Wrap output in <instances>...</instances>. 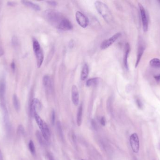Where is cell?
<instances>
[{"label":"cell","instance_id":"cell-28","mask_svg":"<svg viewBox=\"0 0 160 160\" xmlns=\"http://www.w3.org/2000/svg\"><path fill=\"white\" fill-rule=\"evenodd\" d=\"M100 123H101V125H103V126H104L105 125H106V120H105V117H103V116L101 117V119H100Z\"/></svg>","mask_w":160,"mask_h":160},{"label":"cell","instance_id":"cell-36","mask_svg":"<svg viewBox=\"0 0 160 160\" xmlns=\"http://www.w3.org/2000/svg\"><path fill=\"white\" fill-rule=\"evenodd\" d=\"M0 160H3V154H2V153H1V149H0Z\"/></svg>","mask_w":160,"mask_h":160},{"label":"cell","instance_id":"cell-24","mask_svg":"<svg viewBox=\"0 0 160 160\" xmlns=\"http://www.w3.org/2000/svg\"><path fill=\"white\" fill-rule=\"evenodd\" d=\"M17 133L19 135H23L25 134V129L23 125H20L18 126L17 128Z\"/></svg>","mask_w":160,"mask_h":160},{"label":"cell","instance_id":"cell-21","mask_svg":"<svg viewBox=\"0 0 160 160\" xmlns=\"http://www.w3.org/2000/svg\"><path fill=\"white\" fill-rule=\"evenodd\" d=\"M149 64L151 66L153 67L160 68V60L159 59L155 58L151 59L150 61Z\"/></svg>","mask_w":160,"mask_h":160},{"label":"cell","instance_id":"cell-17","mask_svg":"<svg viewBox=\"0 0 160 160\" xmlns=\"http://www.w3.org/2000/svg\"><path fill=\"white\" fill-rule=\"evenodd\" d=\"M83 104H81L79 106L77 114V124L78 126H80L81 125L82 122V117H83Z\"/></svg>","mask_w":160,"mask_h":160},{"label":"cell","instance_id":"cell-35","mask_svg":"<svg viewBox=\"0 0 160 160\" xmlns=\"http://www.w3.org/2000/svg\"><path fill=\"white\" fill-rule=\"evenodd\" d=\"M69 47H70V48H73V46H74V42L73 41V42H70L69 44Z\"/></svg>","mask_w":160,"mask_h":160},{"label":"cell","instance_id":"cell-19","mask_svg":"<svg viewBox=\"0 0 160 160\" xmlns=\"http://www.w3.org/2000/svg\"><path fill=\"white\" fill-rule=\"evenodd\" d=\"M13 103L14 108L17 111H19L20 109V104L19 100L18 99V97L15 94L13 95Z\"/></svg>","mask_w":160,"mask_h":160},{"label":"cell","instance_id":"cell-16","mask_svg":"<svg viewBox=\"0 0 160 160\" xmlns=\"http://www.w3.org/2000/svg\"><path fill=\"white\" fill-rule=\"evenodd\" d=\"M89 73V68L88 65L85 64L83 66L81 74V80L84 81L86 80Z\"/></svg>","mask_w":160,"mask_h":160},{"label":"cell","instance_id":"cell-18","mask_svg":"<svg viewBox=\"0 0 160 160\" xmlns=\"http://www.w3.org/2000/svg\"><path fill=\"white\" fill-rule=\"evenodd\" d=\"M99 82V78H90L87 81L86 86L88 87L95 86H97Z\"/></svg>","mask_w":160,"mask_h":160},{"label":"cell","instance_id":"cell-15","mask_svg":"<svg viewBox=\"0 0 160 160\" xmlns=\"http://www.w3.org/2000/svg\"><path fill=\"white\" fill-rule=\"evenodd\" d=\"M144 50L145 47L143 45H139V47L138 50L137 59H136V68H137V66H138L139 62L141 61V58L142 56L143 55Z\"/></svg>","mask_w":160,"mask_h":160},{"label":"cell","instance_id":"cell-25","mask_svg":"<svg viewBox=\"0 0 160 160\" xmlns=\"http://www.w3.org/2000/svg\"><path fill=\"white\" fill-rule=\"evenodd\" d=\"M36 136L37 139H38V141H39V142L41 144H43L44 143V141H43V137L42 136L41 134H40V133L38 132V131L37 132Z\"/></svg>","mask_w":160,"mask_h":160},{"label":"cell","instance_id":"cell-37","mask_svg":"<svg viewBox=\"0 0 160 160\" xmlns=\"http://www.w3.org/2000/svg\"></svg>","mask_w":160,"mask_h":160},{"label":"cell","instance_id":"cell-4","mask_svg":"<svg viewBox=\"0 0 160 160\" xmlns=\"http://www.w3.org/2000/svg\"><path fill=\"white\" fill-rule=\"evenodd\" d=\"M6 89L5 80L4 78H2L0 80V104L3 111L8 110L6 105Z\"/></svg>","mask_w":160,"mask_h":160},{"label":"cell","instance_id":"cell-5","mask_svg":"<svg viewBox=\"0 0 160 160\" xmlns=\"http://www.w3.org/2000/svg\"><path fill=\"white\" fill-rule=\"evenodd\" d=\"M75 18L78 24L81 27L83 28L88 26L89 21L88 18L85 15L83 14L81 12L78 11L75 13Z\"/></svg>","mask_w":160,"mask_h":160},{"label":"cell","instance_id":"cell-12","mask_svg":"<svg viewBox=\"0 0 160 160\" xmlns=\"http://www.w3.org/2000/svg\"><path fill=\"white\" fill-rule=\"evenodd\" d=\"M40 130L41 131L42 135L43 136L44 139H45L46 141H49L51 136L50 132L48 125L45 123H44L43 128Z\"/></svg>","mask_w":160,"mask_h":160},{"label":"cell","instance_id":"cell-32","mask_svg":"<svg viewBox=\"0 0 160 160\" xmlns=\"http://www.w3.org/2000/svg\"><path fill=\"white\" fill-rule=\"evenodd\" d=\"M8 5L11 6H14L16 5V3L13 1H9L8 3Z\"/></svg>","mask_w":160,"mask_h":160},{"label":"cell","instance_id":"cell-2","mask_svg":"<svg viewBox=\"0 0 160 160\" xmlns=\"http://www.w3.org/2000/svg\"><path fill=\"white\" fill-rule=\"evenodd\" d=\"M96 9L107 23H111L113 21V17L108 7L101 1H97L95 3Z\"/></svg>","mask_w":160,"mask_h":160},{"label":"cell","instance_id":"cell-1","mask_svg":"<svg viewBox=\"0 0 160 160\" xmlns=\"http://www.w3.org/2000/svg\"><path fill=\"white\" fill-rule=\"evenodd\" d=\"M44 15L49 23L59 30L69 31L73 27L71 22L58 11L48 9L45 11Z\"/></svg>","mask_w":160,"mask_h":160},{"label":"cell","instance_id":"cell-23","mask_svg":"<svg viewBox=\"0 0 160 160\" xmlns=\"http://www.w3.org/2000/svg\"><path fill=\"white\" fill-rule=\"evenodd\" d=\"M57 131H58V133L59 136L61 139H63V132H62V127H61L60 122H57Z\"/></svg>","mask_w":160,"mask_h":160},{"label":"cell","instance_id":"cell-27","mask_svg":"<svg viewBox=\"0 0 160 160\" xmlns=\"http://www.w3.org/2000/svg\"><path fill=\"white\" fill-rule=\"evenodd\" d=\"M51 121L53 125L55 121V113L54 111H53L52 112V115H51Z\"/></svg>","mask_w":160,"mask_h":160},{"label":"cell","instance_id":"cell-11","mask_svg":"<svg viewBox=\"0 0 160 160\" xmlns=\"http://www.w3.org/2000/svg\"><path fill=\"white\" fill-rule=\"evenodd\" d=\"M43 83L44 87L47 91H51L53 88L52 80L48 75L44 76L43 78Z\"/></svg>","mask_w":160,"mask_h":160},{"label":"cell","instance_id":"cell-9","mask_svg":"<svg viewBox=\"0 0 160 160\" xmlns=\"http://www.w3.org/2000/svg\"><path fill=\"white\" fill-rule=\"evenodd\" d=\"M42 105L39 99L34 98L31 100L30 105V113L32 116L36 113H37V111L40 110L41 108Z\"/></svg>","mask_w":160,"mask_h":160},{"label":"cell","instance_id":"cell-20","mask_svg":"<svg viewBox=\"0 0 160 160\" xmlns=\"http://www.w3.org/2000/svg\"><path fill=\"white\" fill-rule=\"evenodd\" d=\"M34 117L35 118L36 122L38 126H39V127L40 129H41L43 128L44 123L41 118L40 117V116H39L37 113L35 114L34 115Z\"/></svg>","mask_w":160,"mask_h":160},{"label":"cell","instance_id":"cell-3","mask_svg":"<svg viewBox=\"0 0 160 160\" xmlns=\"http://www.w3.org/2000/svg\"><path fill=\"white\" fill-rule=\"evenodd\" d=\"M33 50L35 54L38 68H40L44 61V54L40 44L37 39H34L32 42Z\"/></svg>","mask_w":160,"mask_h":160},{"label":"cell","instance_id":"cell-29","mask_svg":"<svg viewBox=\"0 0 160 160\" xmlns=\"http://www.w3.org/2000/svg\"><path fill=\"white\" fill-rule=\"evenodd\" d=\"M47 3H48L49 5L53 6H55L57 5V3L55 1H47Z\"/></svg>","mask_w":160,"mask_h":160},{"label":"cell","instance_id":"cell-30","mask_svg":"<svg viewBox=\"0 0 160 160\" xmlns=\"http://www.w3.org/2000/svg\"><path fill=\"white\" fill-rule=\"evenodd\" d=\"M11 68L12 70H13V72H14L16 70V64L15 62L13 61L11 64Z\"/></svg>","mask_w":160,"mask_h":160},{"label":"cell","instance_id":"cell-31","mask_svg":"<svg viewBox=\"0 0 160 160\" xmlns=\"http://www.w3.org/2000/svg\"><path fill=\"white\" fill-rule=\"evenodd\" d=\"M91 125H92V127H93L95 129H97V124H96V121H95L94 120H92L91 121Z\"/></svg>","mask_w":160,"mask_h":160},{"label":"cell","instance_id":"cell-7","mask_svg":"<svg viewBox=\"0 0 160 160\" xmlns=\"http://www.w3.org/2000/svg\"><path fill=\"white\" fill-rule=\"evenodd\" d=\"M130 144L133 151L135 153H138L139 151V138L137 133H134L130 137Z\"/></svg>","mask_w":160,"mask_h":160},{"label":"cell","instance_id":"cell-8","mask_svg":"<svg viewBox=\"0 0 160 160\" xmlns=\"http://www.w3.org/2000/svg\"><path fill=\"white\" fill-rule=\"evenodd\" d=\"M138 5L140 14H141L142 25H143V28L144 31L146 32L148 30V27H149V22H148L147 15L146 11L142 4L139 3Z\"/></svg>","mask_w":160,"mask_h":160},{"label":"cell","instance_id":"cell-22","mask_svg":"<svg viewBox=\"0 0 160 160\" xmlns=\"http://www.w3.org/2000/svg\"><path fill=\"white\" fill-rule=\"evenodd\" d=\"M29 149L31 154L33 155H35V153H36V149H35V146L33 142L31 140L29 143Z\"/></svg>","mask_w":160,"mask_h":160},{"label":"cell","instance_id":"cell-14","mask_svg":"<svg viewBox=\"0 0 160 160\" xmlns=\"http://www.w3.org/2000/svg\"><path fill=\"white\" fill-rule=\"evenodd\" d=\"M125 48V53L124 57V66L125 69H127V70H128L129 69L128 63V56H129V52L130 51V46L129 43H127L126 44Z\"/></svg>","mask_w":160,"mask_h":160},{"label":"cell","instance_id":"cell-33","mask_svg":"<svg viewBox=\"0 0 160 160\" xmlns=\"http://www.w3.org/2000/svg\"><path fill=\"white\" fill-rule=\"evenodd\" d=\"M155 80H156V81L159 82L160 81V74L158 75H156L155 76Z\"/></svg>","mask_w":160,"mask_h":160},{"label":"cell","instance_id":"cell-10","mask_svg":"<svg viewBox=\"0 0 160 160\" xmlns=\"http://www.w3.org/2000/svg\"><path fill=\"white\" fill-rule=\"evenodd\" d=\"M71 97L73 103L77 106L79 103V93L77 86L73 85L71 88Z\"/></svg>","mask_w":160,"mask_h":160},{"label":"cell","instance_id":"cell-13","mask_svg":"<svg viewBox=\"0 0 160 160\" xmlns=\"http://www.w3.org/2000/svg\"><path fill=\"white\" fill-rule=\"evenodd\" d=\"M21 3L25 5V6L28 7L29 8H31V9H33L35 11H40V7L36 4L35 3H32V1H22Z\"/></svg>","mask_w":160,"mask_h":160},{"label":"cell","instance_id":"cell-34","mask_svg":"<svg viewBox=\"0 0 160 160\" xmlns=\"http://www.w3.org/2000/svg\"><path fill=\"white\" fill-rule=\"evenodd\" d=\"M47 157H48V159L49 160H55L53 158V156H52V155L50 154H48L47 155Z\"/></svg>","mask_w":160,"mask_h":160},{"label":"cell","instance_id":"cell-6","mask_svg":"<svg viewBox=\"0 0 160 160\" xmlns=\"http://www.w3.org/2000/svg\"><path fill=\"white\" fill-rule=\"evenodd\" d=\"M121 35V33H117L108 39L103 40L100 46L101 49L103 50L108 48L109 47L111 46L120 37Z\"/></svg>","mask_w":160,"mask_h":160},{"label":"cell","instance_id":"cell-26","mask_svg":"<svg viewBox=\"0 0 160 160\" xmlns=\"http://www.w3.org/2000/svg\"><path fill=\"white\" fill-rule=\"evenodd\" d=\"M136 104H137L138 107L140 108H142L143 107V104L142 102H141V100H139V98H137L136 99Z\"/></svg>","mask_w":160,"mask_h":160}]
</instances>
